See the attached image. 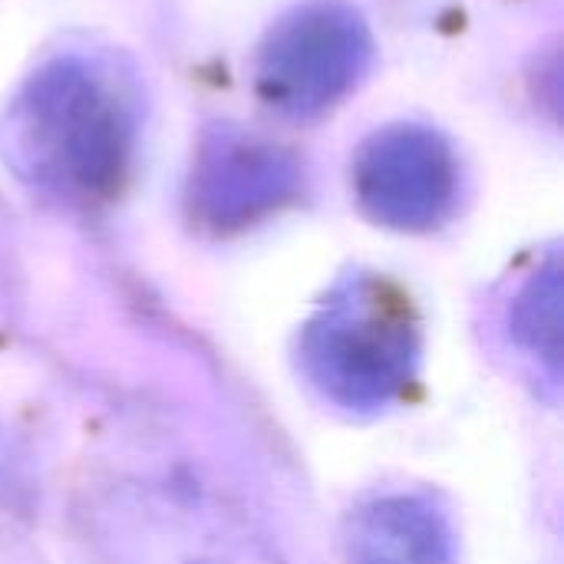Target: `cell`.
Segmentation results:
<instances>
[{"label":"cell","mask_w":564,"mask_h":564,"mask_svg":"<svg viewBox=\"0 0 564 564\" xmlns=\"http://www.w3.org/2000/svg\"><path fill=\"white\" fill-rule=\"evenodd\" d=\"M314 380L347 406L387 403L410 380L413 327L380 284H357L307 334Z\"/></svg>","instance_id":"obj_3"},{"label":"cell","mask_w":564,"mask_h":564,"mask_svg":"<svg viewBox=\"0 0 564 564\" xmlns=\"http://www.w3.org/2000/svg\"><path fill=\"white\" fill-rule=\"evenodd\" d=\"M370 63L373 33L364 13L344 0H307L268 30L254 83L271 109L314 119L347 99Z\"/></svg>","instance_id":"obj_2"},{"label":"cell","mask_w":564,"mask_h":564,"mask_svg":"<svg viewBox=\"0 0 564 564\" xmlns=\"http://www.w3.org/2000/svg\"><path fill=\"white\" fill-rule=\"evenodd\" d=\"M354 195L360 208L387 228L430 231L456 208V152L449 139L430 126H383L357 149Z\"/></svg>","instance_id":"obj_4"},{"label":"cell","mask_w":564,"mask_h":564,"mask_svg":"<svg viewBox=\"0 0 564 564\" xmlns=\"http://www.w3.org/2000/svg\"><path fill=\"white\" fill-rule=\"evenodd\" d=\"M301 188V165L294 152L241 129H212L202 135L188 205L212 231L245 228L268 212H278Z\"/></svg>","instance_id":"obj_5"},{"label":"cell","mask_w":564,"mask_h":564,"mask_svg":"<svg viewBox=\"0 0 564 564\" xmlns=\"http://www.w3.org/2000/svg\"><path fill=\"white\" fill-rule=\"evenodd\" d=\"M135 126L126 79L102 59L63 53L17 89L0 122V142L7 162L33 185L93 198L122 182Z\"/></svg>","instance_id":"obj_1"},{"label":"cell","mask_w":564,"mask_h":564,"mask_svg":"<svg viewBox=\"0 0 564 564\" xmlns=\"http://www.w3.org/2000/svg\"><path fill=\"white\" fill-rule=\"evenodd\" d=\"M562 278H558V264H549V271H542L522 294V321L519 330L542 350H549V357H558V337H562Z\"/></svg>","instance_id":"obj_7"},{"label":"cell","mask_w":564,"mask_h":564,"mask_svg":"<svg viewBox=\"0 0 564 564\" xmlns=\"http://www.w3.org/2000/svg\"><path fill=\"white\" fill-rule=\"evenodd\" d=\"M350 564H453L446 525L416 499H383L357 516Z\"/></svg>","instance_id":"obj_6"}]
</instances>
